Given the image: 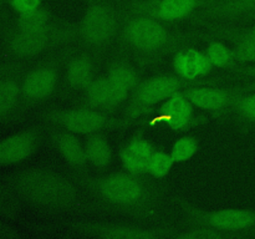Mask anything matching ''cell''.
I'll return each mask as SVG.
<instances>
[{"label": "cell", "instance_id": "obj_27", "mask_svg": "<svg viewBox=\"0 0 255 239\" xmlns=\"http://www.w3.org/2000/svg\"><path fill=\"white\" fill-rule=\"evenodd\" d=\"M20 91V86L12 80H7L0 84V116L12 110L19 100Z\"/></svg>", "mask_w": 255, "mask_h": 239}, {"label": "cell", "instance_id": "obj_1", "mask_svg": "<svg viewBox=\"0 0 255 239\" xmlns=\"http://www.w3.org/2000/svg\"><path fill=\"white\" fill-rule=\"evenodd\" d=\"M15 186L24 198L44 208H69L76 199V188L69 179L44 169L22 172Z\"/></svg>", "mask_w": 255, "mask_h": 239}, {"label": "cell", "instance_id": "obj_24", "mask_svg": "<svg viewBox=\"0 0 255 239\" xmlns=\"http://www.w3.org/2000/svg\"><path fill=\"white\" fill-rule=\"evenodd\" d=\"M198 149L199 143L196 137L183 136L174 142L169 153L176 163H183L193 158Z\"/></svg>", "mask_w": 255, "mask_h": 239}, {"label": "cell", "instance_id": "obj_19", "mask_svg": "<svg viewBox=\"0 0 255 239\" xmlns=\"http://www.w3.org/2000/svg\"><path fill=\"white\" fill-rule=\"evenodd\" d=\"M95 67L89 56H76L70 60L66 67V80L74 89L86 90L94 81Z\"/></svg>", "mask_w": 255, "mask_h": 239}, {"label": "cell", "instance_id": "obj_13", "mask_svg": "<svg viewBox=\"0 0 255 239\" xmlns=\"http://www.w3.org/2000/svg\"><path fill=\"white\" fill-rule=\"evenodd\" d=\"M56 84V70L50 66H41L25 77L21 90L27 99L44 100L54 92Z\"/></svg>", "mask_w": 255, "mask_h": 239}, {"label": "cell", "instance_id": "obj_18", "mask_svg": "<svg viewBox=\"0 0 255 239\" xmlns=\"http://www.w3.org/2000/svg\"><path fill=\"white\" fill-rule=\"evenodd\" d=\"M50 42V31L34 32L21 31L12 39L11 50L15 55L21 57L35 56L47 47Z\"/></svg>", "mask_w": 255, "mask_h": 239}, {"label": "cell", "instance_id": "obj_4", "mask_svg": "<svg viewBox=\"0 0 255 239\" xmlns=\"http://www.w3.org/2000/svg\"><path fill=\"white\" fill-rule=\"evenodd\" d=\"M94 189L105 201L119 207L138 206L146 196V188L142 182L127 171L99 179Z\"/></svg>", "mask_w": 255, "mask_h": 239}, {"label": "cell", "instance_id": "obj_9", "mask_svg": "<svg viewBox=\"0 0 255 239\" xmlns=\"http://www.w3.org/2000/svg\"><path fill=\"white\" fill-rule=\"evenodd\" d=\"M158 121L166 123L172 131H183L191 124L194 116V106L184 92L178 91L162 102L157 110Z\"/></svg>", "mask_w": 255, "mask_h": 239}, {"label": "cell", "instance_id": "obj_21", "mask_svg": "<svg viewBox=\"0 0 255 239\" xmlns=\"http://www.w3.org/2000/svg\"><path fill=\"white\" fill-rule=\"evenodd\" d=\"M207 11L212 16L236 17L255 15V0H226L212 5Z\"/></svg>", "mask_w": 255, "mask_h": 239}, {"label": "cell", "instance_id": "obj_30", "mask_svg": "<svg viewBox=\"0 0 255 239\" xmlns=\"http://www.w3.org/2000/svg\"><path fill=\"white\" fill-rule=\"evenodd\" d=\"M11 5L15 11L22 15L39 9L41 0H11Z\"/></svg>", "mask_w": 255, "mask_h": 239}, {"label": "cell", "instance_id": "obj_32", "mask_svg": "<svg viewBox=\"0 0 255 239\" xmlns=\"http://www.w3.org/2000/svg\"><path fill=\"white\" fill-rule=\"evenodd\" d=\"M244 34H246L248 37H251L253 41H255V25H253L252 27H249V29L244 32Z\"/></svg>", "mask_w": 255, "mask_h": 239}, {"label": "cell", "instance_id": "obj_12", "mask_svg": "<svg viewBox=\"0 0 255 239\" xmlns=\"http://www.w3.org/2000/svg\"><path fill=\"white\" fill-rule=\"evenodd\" d=\"M154 151L156 149L148 139L139 136L133 137L121 148L120 159L128 173L138 177L147 173L149 158Z\"/></svg>", "mask_w": 255, "mask_h": 239}, {"label": "cell", "instance_id": "obj_26", "mask_svg": "<svg viewBox=\"0 0 255 239\" xmlns=\"http://www.w3.org/2000/svg\"><path fill=\"white\" fill-rule=\"evenodd\" d=\"M206 54L208 56V59L211 60L213 67H229L233 65V62L236 61L233 55V50L229 49L227 45L222 44V42L214 41L212 44L208 45L206 50Z\"/></svg>", "mask_w": 255, "mask_h": 239}, {"label": "cell", "instance_id": "obj_15", "mask_svg": "<svg viewBox=\"0 0 255 239\" xmlns=\"http://www.w3.org/2000/svg\"><path fill=\"white\" fill-rule=\"evenodd\" d=\"M184 95L196 109L208 112L223 111L232 101V97L226 90L214 87H191Z\"/></svg>", "mask_w": 255, "mask_h": 239}, {"label": "cell", "instance_id": "obj_23", "mask_svg": "<svg viewBox=\"0 0 255 239\" xmlns=\"http://www.w3.org/2000/svg\"><path fill=\"white\" fill-rule=\"evenodd\" d=\"M107 77L116 85L126 89L127 91L136 89L138 85V75L136 70L126 62H116L110 66Z\"/></svg>", "mask_w": 255, "mask_h": 239}, {"label": "cell", "instance_id": "obj_10", "mask_svg": "<svg viewBox=\"0 0 255 239\" xmlns=\"http://www.w3.org/2000/svg\"><path fill=\"white\" fill-rule=\"evenodd\" d=\"M128 92L106 76L96 80L94 79V81L85 90V96L90 107L102 111V110H111L120 106L127 100Z\"/></svg>", "mask_w": 255, "mask_h": 239}, {"label": "cell", "instance_id": "obj_16", "mask_svg": "<svg viewBox=\"0 0 255 239\" xmlns=\"http://www.w3.org/2000/svg\"><path fill=\"white\" fill-rule=\"evenodd\" d=\"M36 136L32 132H22L0 142V163H17L34 152Z\"/></svg>", "mask_w": 255, "mask_h": 239}, {"label": "cell", "instance_id": "obj_5", "mask_svg": "<svg viewBox=\"0 0 255 239\" xmlns=\"http://www.w3.org/2000/svg\"><path fill=\"white\" fill-rule=\"evenodd\" d=\"M187 217L192 226L206 227L231 236V233L249 231L255 228V211L251 209H219L202 212L197 209L187 211Z\"/></svg>", "mask_w": 255, "mask_h": 239}, {"label": "cell", "instance_id": "obj_28", "mask_svg": "<svg viewBox=\"0 0 255 239\" xmlns=\"http://www.w3.org/2000/svg\"><path fill=\"white\" fill-rule=\"evenodd\" d=\"M233 55L236 61L255 64V41L247 36L246 34H242L237 39Z\"/></svg>", "mask_w": 255, "mask_h": 239}, {"label": "cell", "instance_id": "obj_14", "mask_svg": "<svg viewBox=\"0 0 255 239\" xmlns=\"http://www.w3.org/2000/svg\"><path fill=\"white\" fill-rule=\"evenodd\" d=\"M81 231L106 239H153L159 237L153 229L139 228L125 224H85L80 227Z\"/></svg>", "mask_w": 255, "mask_h": 239}, {"label": "cell", "instance_id": "obj_29", "mask_svg": "<svg viewBox=\"0 0 255 239\" xmlns=\"http://www.w3.org/2000/svg\"><path fill=\"white\" fill-rule=\"evenodd\" d=\"M236 110L242 117L251 122H255V94L237 99Z\"/></svg>", "mask_w": 255, "mask_h": 239}, {"label": "cell", "instance_id": "obj_6", "mask_svg": "<svg viewBox=\"0 0 255 239\" xmlns=\"http://www.w3.org/2000/svg\"><path fill=\"white\" fill-rule=\"evenodd\" d=\"M117 30V15L106 2H92L85 11L80 35L91 46H104L112 40Z\"/></svg>", "mask_w": 255, "mask_h": 239}, {"label": "cell", "instance_id": "obj_2", "mask_svg": "<svg viewBox=\"0 0 255 239\" xmlns=\"http://www.w3.org/2000/svg\"><path fill=\"white\" fill-rule=\"evenodd\" d=\"M182 86L183 82L181 77L172 75H159L138 84L134 89L131 102L127 106V116L129 119H137L147 114L173 94L181 91Z\"/></svg>", "mask_w": 255, "mask_h": 239}, {"label": "cell", "instance_id": "obj_11", "mask_svg": "<svg viewBox=\"0 0 255 239\" xmlns=\"http://www.w3.org/2000/svg\"><path fill=\"white\" fill-rule=\"evenodd\" d=\"M173 69L181 79L194 81L208 75L213 65L206 52L197 49H183L173 57Z\"/></svg>", "mask_w": 255, "mask_h": 239}, {"label": "cell", "instance_id": "obj_17", "mask_svg": "<svg viewBox=\"0 0 255 239\" xmlns=\"http://www.w3.org/2000/svg\"><path fill=\"white\" fill-rule=\"evenodd\" d=\"M52 141L59 153L70 166L77 169L84 168L86 166L89 161H87L86 151H85V144L80 142L77 134L62 129V131L55 132Z\"/></svg>", "mask_w": 255, "mask_h": 239}, {"label": "cell", "instance_id": "obj_8", "mask_svg": "<svg viewBox=\"0 0 255 239\" xmlns=\"http://www.w3.org/2000/svg\"><path fill=\"white\" fill-rule=\"evenodd\" d=\"M201 0H139L132 2L134 15H144L159 21H178L196 11Z\"/></svg>", "mask_w": 255, "mask_h": 239}, {"label": "cell", "instance_id": "obj_7", "mask_svg": "<svg viewBox=\"0 0 255 239\" xmlns=\"http://www.w3.org/2000/svg\"><path fill=\"white\" fill-rule=\"evenodd\" d=\"M50 121L62 129L81 136L97 133L111 123L112 120L101 110L86 107V109L59 110L50 114Z\"/></svg>", "mask_w": 255, "mask_h": 239}, {"label": "cell", "instance_id": "obj_31", "mask_svg": "<svg viewBox=\"0 0 255 239\" xmlns=\"http://www.w3.org/2000/svg\"><path fill=\"white\" fill-rule=\"evenodd\" d=\"M243 71L246 72L248 76L253 77V79H255V64L252 65V66H248V67H244Z\"/></svg>", "mask_w": 255, "mask_h": 239}, {"label": "cell", "instance_id": "obj_25", "mask_svg": "<svg viewBox=\"0 0 255 239\" xmlns=\"http://www.w3.org/2000/svg\"><path fill=\"white\" fill-rule=\"evenodd\" d=\"M176 162L172 158L171 153L164 151H154L151 156L147 167V173L156 179H162L167 177L173 168Z\"/></svg>", "mask_w": 255, "mask_h": 239}, {"label": "cell", "instance_id": "obj_22", "mask_svg": "<svg viewBox=\"0 0 255 239\" xmlns=\"http://www.w3.org/2000/svg\"><path fill=\"white\" fill-rule=\"evenodd\" d=\"M50 25H51V15L41 6L31 12L20 15L19 17V29L21 31L47 32L50 31Z\"/></svg>", "mask_w": 255, "mask_h": 239}, {"label": "cell", "instance_id": "obj_20", "mask_svg": "<svg viewBox=\"0 0 255 239\" xmlns=\"http://www.w3.org/2000/svg\"><path fill=\"white\" fill-rule=\"evenodd\" d=\"M87 161L97 168H105L111 163L112 147L110 141L99 132L87 136L85 142Z\"/></svg>", "mask_w": 255, "mask_h": 239}, {"label": "cell", "instance_id": "obj_3", "mask_svg": "<svg viewBox=\"0 0 255 239\" xmlns=\"http://www.w3.org/2000/svg\"><path fill=\"white\" fill-rule=\"evenodd\" d=\"M122 35L127 45L144 54L159 51L169 41V34L163 24L144 15L131 17L125 25Z\"/></svg>", "mask_w": 255, "mask_h": 239}]
</instances>
